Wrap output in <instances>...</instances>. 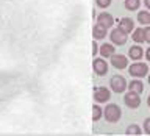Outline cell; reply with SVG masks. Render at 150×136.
Masks as SVG:
<instances>
[{"mask_svg":"<svg viewBox=\"0 0 150 136\" xmlns=\"http://www.w3.org/2000/svg\"><path fill=\"white\" fill-rule=\"evenodd\" d=\"M122 116V110L119 105H116V103H108L105 106V110H103V117L106 119V122H110V124H116L117 120L120 119Z\"/></svg>","mask_w":150,"mask_h":136,"instance_id":"cell-1","label":"cell"},{"mask_svg":"<svg viewBox=\"0 0 150 136\" xmlns=\"http://www.w3.org/2000/svg\"><path fill=\"white\" fill-rule=\"evenodd\" d=\"M128 74L134 78H142L149 75V66L144 63H139V61H134V64L128 66Z\"/></svg>","mask_w":150,"mask_h":136,"instance_id":"cell-2","label":"cell"},{"mask_svg":"<svg viewBox=\"0 0 150 136\" xmlns=\"http://www.w3.org/2000/svg\"><path fill=\"white\" fill-rule=\"evenodd\" d=\"M127 86H128V83H127V80L122 77V75H112V78L110 80V88L116 94L124 92Z\"/></svg>","mask_w":150,"mask_h":136,"instance_id":"cell-3","label":"cell"},{"mask_svg":"<svg viewBox=\"0 0 150 136\" xmlns=\"http://www.w3.org/2000/svg\"><path fill=\"white\" fill-rule=\"evenodd\" d=\"M110 39L114 45H124L128 41V35L117 27V28H112V31L110 33Z\"/></svg>","mask_w":150,"mask_h":136,"instance_id":"cell-4","label":"cell"},{"mask_svg":"<svg viewBox=\"0 0 150 136\" xmlns=\"http://www.w3.org/2000/svg\"><path fill=\"white\" fill-rule=\"evenodd\" d=\"M111 98V91L106 88H96V91H94V102L96 103H105V102H110Z\"/></svg>","mask_w":150,"mask_h":136,"instance_id":"cell-5","label":"cell"},{"mask_svg":"<svg viewBox=\"0 0 150 136\" xmlns=\"http://www.w3.org/2000/svg\"><path fill=\"white\" fill-rule=\"evenodd\" d=\"M124 102H125V105L128 106V108L134 110V108H139V105H141V97H139L138 92L128 91V92L125 94V97H124Z\"/></svg>","mask_w":150,"mask_h":136,"instance_id":"cell-6","label":"cell"},{"mask_svg":"<svg viewBox=\"0 0 150 136\" xmlns=\"http://www.w3.org/2000/svg\"><path fill=\"white\" fill-rule=\"evenodd\" d=\"M92 69H94V74L96 75L103 77V75L108 74V63L103 58H96L92 61Z\"/></svg>","mask_w":150,"mask_h":136,"instance_id":"cell-7","label":"cell"},{"mask_svg":"<svg viewBox=\"0 0 150 136\" xmlns=\"http://www.w3.org/2000/svg\"><path fill=\"white\" fill-rule=\"evenodd\" d=\"M111 64L112 67L116 69H125L128 66V58L125 55H120V53H114L111 56Z\"/></svg>","mask_w":150,"mask_h":136,"instance_id":"cell-8","label":"cell"},{"mask_svg":"<svg viewBox=\"0 0 150 136\" xmlns=\"http://www.w3.org/2000/svg\"><path fill=\"white\" fill-rule=\"evenodd\" d=\"M97 23L105 28H111L112 23H114V19H112V16L110 13H100L97 16Z\"/></svg>","mask_w":150,"mask_h":136,"instance_id":"cell-9","label":"cell"},{"mask_svg":"<svg viewBox=\"0 0 150 136\" xmlns=\"http://www.w3.org/2000/svg\"><path fill=\"white\" fill-rule=\"evenodd\" d=\"M119 28L122 31H125L127 35H128V33H133V30H134V21L131 17H122L120 22H119Z\"/></svg>","mask_w":150,"mask_h":136,"instance_id":"cell-10","label":"cell"},{"mask_svg":"<svg viewBox=\"0 0 150 136\" xmlns=\"http://www.w3.org/2000/svg\"><path fill=\"white\" fill-rule=\"evenodd\" d=\"M98 52H100V55L103 56V58H111L112 55H114V44L112 42H105V44L100 45V49H98Z\"/></svg>","mask_w":150,"mask_h":136,"instance_id":"cell-11","label":"cell"},{"mask_svg":"<svg viewBox=\"0 0 150 136\" xmlns=\"http://www.w3.org/2000/svg\"><path fill=\"white\" fill-rule=\"evenodd\" d=\"M128 56H130L131 59H134V61H139V59L144 56V50H142V47H141L139 44L131 45V47H130V50H128Z\"/></svg>","mask_w":150,"mask_h":136,"instance_id":"cell-12","label":"cell"},{"mask_svg":"<svg viewBox=\"0 0 150 136\" xmlns=\"http://www.w3.org/2000/svg\"><path fill=\"white\" fill-rule=\"evenodd\" d=\"M106 30H108V28H105V27H102V25H98V23H96V25L92 27V38H94L96 41L105 39V38H106Z\"/></svg>","mask_w":150,"mask_h":136,"instance_id":"cell-13","label":"cell"},{"mask_svg":"<svg viewBox=\"0 0 150 136\" xmlns=\"http://www.w3.org/2000/svg\"><path fill=\"white\" fill-rule=\"evenodd\" d=\"M128 89H130V91H134V92L141 94V92L144 91V83H142V80H141V78H134L133 81L128 83Z\"/></svg>","mask_w":150,"mask_h":136,"instance_id":"cell-14","label":"cell"},{"mask_svg":"<svg viewBox=\"0 0 150 136\" xmlns=\"http://www.w3.org/2000/svg\"><path fill=\"white\" fill-rule=\"evenodd\" d=\"M131 39H133L136 44L145 42V39H144V28H138V30H133V33H131Z\"/></svg>","mask_w":150,"mask_h":136,"instance_id":"cell-15","label":"cell"},{"mask_svg":"<svg viewBox=\"0 0 150 136\" xmlns=\"http://www.w3.org/2000/svg\"><path fill=\"white\" fill-rule=\"evenodd\" d=\"M138 22L141 25H150V13L149 11H139L138 13Z\"/></svg>","mask_w":150,"mask_h":136,"instance_id":"cell-16","label":"cell"},{"mask_svg":"<svg viewBox=\"0 0 150 136\" xmlns=\"http://www.w3.org/2000/svg\"><path fill=\"white\" fill-rule=\"evenodd\" d=\"M102 116H103V110L100 108V105H98V103H94L92 105V120L94 122L100 120Z\"/></svg>","mask_w":150,"mask_h":136,"instance_id":"cell-17","label":"cell"},{"mask_svg":"<svg viewBox=\"0 0 150 136\" xmlns=\"http://www.w3.org/2000/svg\"><path fill=\"white\" fill-rule=\"evenodd\" d=\"M141 6V0H125V9L128 11H138Z\"/></svg>","mask_w":150,"mask_h":136,"instance_id":"cell-18","label":"cell"},{"mask_svg":"<svg viewBox=\"0 0 150 136\" xmlns=\"http://www.w3.org/2000/svg\"><path fill=\"white\" fill-rule=\"evenodd\" d=\"M128 136H139L141 133H142V130L139 128V125H136V124H131V125H128V128H127V131H125Z\"/></svg>","mask_w":150,"mask_h":136,"instance_id":"cell-19","label":"cell"},{"mask_svg":"<svg viewBox=\"0 0 150 136\" xmlns=\"http://www.w3.org/2000/svg\"><path fill=\"white\" fill-rule=\"evenodd\" d=\"M96 5L100 8H108L111 5V0H96Z\"/></svg>","mask_w":150,"mask_h":136,"instance_id":"cell-20","label":"cell"},{"mask_svg":"<svg viewBox=\"0 0 150 136\" xmlns=\"http://www.w3.org/2000/svg\"><path fill=\"white\" fill-rule=\"evenodd\" d=\"M144 133L145 135H150V117L144 120Z\"/></svg>","mask_w":150,"mask_h":136,"instance_id":"cell-21","label":"cell"},{"mask_svg":"<svg viewBox=\"0 0 150 136\" xmlns=\"http://www.w3.org/2000/svg\"><path fill=\"white\" fill-rule=\"evenodd\" d=\"M144 39H145V42H149V44H150V27L144 28Z\"/></svg>","mask_w":150,"mask_h":136,"instance_id":"cell-22","label":"cell"},{"mask_svg":"<svg viewBox=\"0 0 150 136\" xmlns=\"http://www.w3.org/2000/svg\"><path fill=\"white\" fill-rule=\"evenodd\" d=\"M97 53H98V45H97V41L94 39V41H92V55L96 56Z\"/></svg>","mask_w":150,"mask_h":136,"instance_id":"cell-23","label":"cell"},{"mask_svg":"<svg viewBox=\"0 0 150 136\" xmlns=\"http://www.w3.org/2000/svg\"><path fill=\"white\" fill-rule=\"evenodd\" d=\"M144 5H145V8L150 11V0H144Z\"/></svg>","mask_w":150,"mask_h":136,"instance_id":"cell-24","label":"cell"},{"mask_svg":"<svg viewBox=\"0 0 150 136\" xmlns=\"http://www.w3.org/2000/svg\"><path fill=\"white\" fill-rule=\"evenodd\" d=\"M145 58H147V59L150 61V47H149L147 50H145Z\"/></svg>","mask_w":150,"mask_h":136,"instance_id":"cell-25","label":"cell"},{"mask_svg":"<svg viewBox=\"0 0 150 136\" xmlns=\"http://www.w3.org/2000/svg\"><path fill=\"white\" fill-rule=\"evenodd\" d=\"M147 105H149V108H150V96L147 97Z\"/></svg>","mask_w":150,"mask_h":136,"instance_id":"cell-26","label":"cell"},{"mask_svg":"<svg viewBox=\"0 0 150 136\" xmlns=\"http://www.w3.org/2000/svg\"><path fill=\"white\" fill-rule=\"evenodd\" d=\"M149 84H150V75H149Z\"/></svg>","mask_w":150,"mask_h":136,"instance_id":"cell-27","label":"cell"}]
</instances>
